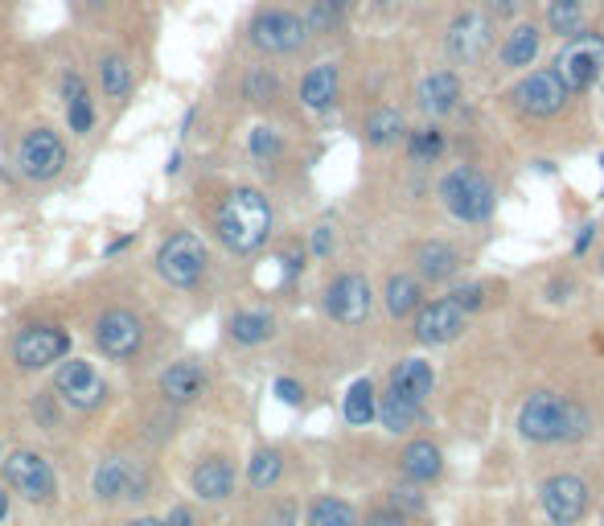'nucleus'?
Segmentation results:
<instances>
[{
  "instance_id": "f704fd0d",
  "label": "nucleus",
  "mask_w": 604,
  "mask_h": 526,
  "mask_svg": "<svg viewBox=\"0 0 604 526\" xmlns=\"http://www.w3.org/2000/svg\"><path fill=\"white\" fill-rule=\"evenodd\" d=\"M309 526H358V514L341 498H317L309 506Z\"/></svg>"
},
{
  "instance_id": "de8ad7c7",
  "label": "nucleus",
  "mask_w": 604,
  "mask_h": 526,
  "mask_svg": "<svg viewBox=\"0 0 604 526\" xmlns=\"http://www.w3.org/2000/svg\"><path fill=\"white\" fill-rule=\"evenodd\" d=\"M9 514H13V494L0 486V526L9 523Z\"/></svg>"
},
{
  "instance_id": "412c9836",
  "label": "nucleus",
  "mask_w": 604,
  "mask_h": 526,
  "mask_svg": "<svg viewBox=\"0 0 604 526\" xmlns=\"http://www.w3.org/2000/svg\"><path fill=\"white\" fill-rule=\"evenodd\" d=\"M543 50V26L535 21H518V26L497 41V67L502 70H526Z\"/></svg>"
},
{
  "instance_id": "4be33fe9",
  "label": "nucleus",
  "mask_w": 604,
  "mask_h": 526,
  "mask_svg": "<svg viewBox=\"0 0 604 526\" xmlns=\"http://www.w3.org/2000/svg\"><path fill=\"white\" fill-rule=\"evenodd\" d=\"M341 95V67L337 62H317V67L300 79V103L309 111H329Z\"/></svg>"
},
{
  "instance_id": "39448f33",
  "label": "nucleus",
  "mask_w": 604,
  "mask_h": 526,
  "mask_svg": "<svg viewBox=\"0 0 604 526\" xmlns=\"http://www.w3.org/2000/svg\"><path fill=\"white\" fill-rule=\"evenodd\" d=\"M91 494L103 506H123V502H145L152 494V473L136 457H103L91 473Z\"/></svg>"
},
{
  "instance_id": "4468645a",
  "label": "nucleus",
  "mask_w": 604,
  "mask_h": 526,
  "mask_svg": "<svg viewBox=\"0 0 604 526\" xmlns=\"http://www.w3.org/2000/svg\"><path fill=\"white\" fill-rule=\"evenodd\" d=\"M17 165L29 181H55L67 169V145L55 128H29L21 149H17Z\"/></svg>"
},
{
  "instance_id": "c85d7f7f",
  "label": "nucleus",
  "mask_w": 604,
  "mask_h": 526,
  "mask_svg": "<svg viewBox=\"0 0 604 526\" xmlns=\"http://www.w3.org/2000/svg\"><path fill=\"white\" fill-rule=\"evenodd\" d=\"M403 477H412V482H432L436 473H440V448L432 445V440H416V445L403 448Z\"/></svg>"
},
{
  "instance_id": "a19ab883",
  "label": "nucleus",
  "mask_w": 604,
  "mask_h": 526,
  "mask_svg": "<svg viewBox=\"0 0 604 526\" xmlns=\"http://www.w3.org/2000/svg\"><path fill=\"white\" fill-rule=\"evenodd\" d=\"M453 300H457L461 309H477V305L485 300V292L477 288V284H465V288H457V292H453Z\"/></svg>"
},
{
  "instance_id": "09e8293b",
  "label": "nucleus",
  "mask_w": 604,
  "mask_h": 526,
  "mask_svg": "<svg viewBox=\"0 0 604 526\" xmlns=\"http://www.w3.org/2000/svg\"><path fill=\"white\" fill-rule=\"evenodd\" d=\"M271 526H293V506H280V510L271 514Z\"/></svg>"
},
{
  "instance_id": "bb28decb",
  "label": "nucleus",
  "mask_w": 604,
  "mask_h": 526,
  "mask_svg": "<svg viewBox=\"0 0 604 526\" xmlns=\"http://www.w3.org/2000/svg\"><path fill=\"white\" fill-rule=\"evenodd\" d=\"M390 391L407 395V399H416V404H424L432 395V370L428 363H419V358H407V363H399L395 370H390Z\"/></svg>"
},
{
  "instance_id": "9b49d317",
  "label": "nucleus",
  "mask_w": 604,
  "mask_h": 526,
  "mask_svg": "<svg viewBox=\"0 0 604 526\" xmlns=\"http://www.w3.org/2000/svg\"><path fill=\"white\" fill-rule=\"evenodd\" d=\"M95 350L103 354L108 363H132L136 354L145 350V321L128 309H108L95 321Z\"/></svg>"
},
{
  "instance_id": "c9c22d12",
  "label": "nucleus",
  "mask_w": 604,
  "mask_h": 526,
  "mask_svg": "<svg viewBox=\"0 0 604 526\" xmlns=\"http://www.w3.org/2000/svg\"><path fill=\"white\" fill-rule=\"evenodd\" d=\"M407 152H412V161H419V165L440 161L444 132H440V128H419V132H407Z\"/></svg>"
},
{
  "instance_id": "473e14b6",
  "label": "nucleus",
  "mask_w": 604,
  "mask_h": 526,
  "mask_svg": "<svg viewBox=\"0 0 604 526\" xmlns=\"http://www.w3.org/2000/svg\"><path fill=\"white\" fill-rule=\"evenodd\" d=\"M375 383L370 378H358L354 387L346 391V419L354 424V428H366L370 419H375Z\"/></svg>"
},
{
  "instance_id": "72a5a7b5",
  "label": "nucleus",
  "mask_w": 604,
  "mask_h": 526,
  "mask_svg": "<svg viewBox=\"0 0 604 526\" xmlns=\"http://www.w3.org/2000/svg\"><path fill=\"white\" fill-rule=\"evenodd\" d=\"M280 473H284L280 448H256V457L247 465V482H251V489H271L280 482Z\"/></svg>"
},
{
  "instance_id": "8fccbe9b",
  "label": "nucleus",
  "mask_w": 604,
  "mask_h": 526,
  "mask_svg": "<svg viewBox=\"0 0 604 526\" xmlns=\"http://www.w3.org/2000/svg\"><path fill=\"white\" fill-rule=\"evenodd\" d=\"M592 230H596V227H584V235H580V239H576V256H584V251H588V244H592Z\"/></svg>"
},
{
  "instance_id": "9d476101",
  "label": "nucleus",
  "mask_w": 604,
  "mask_h": 526,
  "mask_svg": "<svg viewBox=\"0 0 604 526\" xmlns=\"http://www.w3.org/2000/svg\"><path fill=\"white\" fill-rule=\"evenodd\" d=\"M55 399L58 404L75 407V411H99V407L108 404V378L95 370V363H87V358H62L55 370Z\"/></svg>"
},
{
  "instance_id": "c03bdc74",
  "label": "nucleus",
  "mask_w": 604,
  "mask_h": 526,
  "mask_svg": "<svg viewBox=\"0 0 604 526\" xmlns=\"http://www.w3.org/2000/svg\"><path fill=\"white\" fill-rule=\"evenodd\" d=\"M165 526H198V518H194V510L189 506H174V510L161 518Z\"/></svg>"
},
{
  "instance_id": "20e7f679",
  "label": "nucleus",
  "mask_w": 604,
  "mask_h": 526,
  "mask_svg": "<svg viewBox=\"0 0 604 526\" xmlns=\"http://www.w3.org/2000/svg\"><path fill=\"white\" fill-rule=\"evenodd\" d=\"M0 469H4V489L29 502V506H55L58 502L55 465L33 448H13L9 457L0 460Z\"/></svg>"
},
{
  "instance_id": "aec40b11",
  "label": "nucleus",
  "mask_w": 604,
  "mask_h": 526,
  "mask_svg": "<svg viewBox=\"0 0 604 526\" xmlns=\"http://www.w3.org/2000/svg\"><path fill=\"white\" fill-rule=\"evenodd\" d=\"M157 391H161L165 404L186 407L194 404L201 391H206V366L194 363V358H181V363H169L157 378Z\"/></svg>"
},
{
  "instance_id": "b1692460",
  "label": "nucleus",
  "mask_w": 604,
  "mask_h": 526,
  "mask_svg": "<svg viewBox=\"0 0 604 526\" xmlns=\"http://www.w3.org/2000/svg\"><path fill=\"white\" fill-rule=\"evenodd\" d=\"M227 334L235 346H264L276 334V317L264 309H242L227 321Z\"/></svg>"
},
{
  "instance_id": "6e6552de",
  "label": "nucleus",
  "mask_w": 604,
  "mask_h": 526,
  "mask_svg": "<svg viewBox=\"0 0 604 526\" xmlns=\"http://www.w3.org/2000/svg\"><path fill=\"white\" fill-rule=\"evenodd\" d=\"M551 70L564 79V87L572 95L592 91V87L604 79V33L584 29L576 38H567L564 50L555 54V67Z\"/></svg>"
},
{
  "instance_id": "79ce46f5",
  "label": "nucleus",
  "mask_w": 604,
  "mask_h": 526,
  "mask_svg": "<svg viewBox=\"0 0 604 526\" xmlns=\"http://www.w3.org/2000/svg\"><path fill=\"white\" fill-rule=\"evenodd\" d=\"M390 506H395V510H424V498H419L416 489H395Z\"/></svg>"
},
{
  "instance_id": "ea45409f",
  "label": "nucleus",
  "mask_w": 604,
  "mask_h": 526,
  "mask_svg": "<svg viewBox=\"0 0 604 526\" xmlns=\"http://www.w3.org/2000/svg\"><path fill=\"white\" fill-rule=\"evenodd\" d=\"M482 9L494 21H518V17L531 9V0H482Z\"/></svg>"
},
{
  "instance_id": "37998d69",
  "label": "nucleus",
  "mask_w": 604,
  "mask_h": 526,
  "mask_svg": "<svg viewBox=\"0 0 604 526\" xmlns=\"http://www.w3.org/2000/svg\"><path fill=\"white\" fill-rule=\"evenodd\" d=\"M366 526H407V518H403L395 506H387V510H375L370 518H366Z\"/></svg>"
},
{
  "instance_id": "f257e3e1",
  "label": "nucleus",
  "mask_w": 604,
  "mask_h": 526,
  "mask_svg": "<svg viewBox=\"0 0 604 526\" xmlns=\"http://www.w3.org/2000/svg\"><path fill=\"white\" fill-rule=\"evenodd\" d=\"M215 230L218 239L235 251V256H251L259 247L268 244L271 235V202L259 193V189H230L227 202L218 206L215 215Z\"/></svg>"
},
{
  "instance_id": "864d4df0",
  "label": "nucleus",
  "mask_w": 604,
  "mask_h": 526,
  "mask_svg": "<svg viewBox=\"0 0 604 526\" xmlns=\"http://www.w3.org/2000/svg\"><path fill=\"white\" fill-rule=\"evenodd\" d=\"M0 457H4V445H0Z\"/></svg>"
},
{
  "instance_id": "f03ea898",
  "label": "nucleus",
  "mask_w": 604,
  "mask_h": 526,
  "mask_svg": "<svg viewBox=\"0 0 604 526\" xmlns=\"http://www.w3.org/2000/svg\"><path fill=\"white\" fill-rule=\"evenodd\" d=\"M518 433L535 445H555V440H576L584 436V411L576 404H567L564 395L538 391L531 395L518 411Z\"/></svg>"
},
{
  "instance_id": "6ab92c4d",
  "label": "nucleus",
  "mask_w": 604,
  "mask_h": 526,
  "mask_svg": "<svg viewBox=\"0 0 604 526\" xmlns=\"http://www.w3.org/2000/svg\"><path fill=\"white\" fill-rule=\"evenodd\" d=\"M416 103L432 120L453 116L461 103V75L453 67H440V70H432V75H424V82H419V91H416Z\"/></svg>"
},
{
  "instance_id": "0eeeda50",
  "label": "nucleus",
  "mask_w": 604,
  "mask_h": 526,
  "mask_svg": "<svg viewBox=\"0 0 604 526\" xmlns=\"http://www.w3.org/2000/svg\"><path fill=\"white\" fill-rule=\"evenodd\" d=\"M206 271H210V247L201 244L194 230H177L161 244L157 251V276H161L169 288H198L206 280Z\"/></svg>"
},
{
  "instance_id": "2f4dec72",
  "label": "nucleus",
  "mask_w": 604,
  "mask_h": 526,
  "mask_svg": "<svg viewBox=\"0 0 604 526\" xmlns=\"http://www.w3.org/2000/svg\"><path fill=\"white\" fill-rule=\"evenodd\" d=\"M419 297H424V288H419L416 276H390L387 280V309L390 317H412L419 309Z\"/></svg>"
},
{
  "instance_id": "393cba45",
  "label": "nucleus",
  "mask_w": 604,
  "mask_h": 526,
  "mask_svg": "<svg viewBox=\"0 0 604 526\" xmlns=\"http://www.w3.org/2000/svg\"><path fill=\"white\" fill-rule=\"evenodd\" d=\"M375 419H383V428H387V433H412V428H416V419H419V404L387 387L383 399H375Z\"/></svg>"
},
{
  "instance_id": "f8f14e48",
  "label": "nucleus",
  "mask_w": 604,
  "mask_h": 526,
  "mask_svg": "<svg viewBox=\"0 0 604 526\" xmlns=\"http://www.w3.org/2000/svg\"><path fill=\"white\" fill-rule=\"evenodd\" d=\"M70 358V334L62 325H26L13 338V363L21 370H50Z\"/></svg>"
},
{
  "instance_id": "423d86ee",
  "label": "nucleus",
  "mask_w": 604,
  "mask_h": 526,
  "mask_svg": "<svg viewBox=\"0 0 604 526\" xmlns=\"http://www.w3.org/2000/svg\"><path fill=\"white\" fill-rule=\"evenodd\" d=\"M494 17L485 13L482 4H469L461 9L448 26H444V58L453 67H477L489 50H494Z\"/></svg>"
},
{
  "instance_id": "1a4fd4ad",
  "label": "nucleus",
  "mask_w": 604,
  "mask_h": 526,
  "mask_svg": "<svg viewBox=\"0 0 604 526\" xmlns=\"http://www.w3.org/2000/svg\"><path fill=\"white\" fill-rule=\"evenodd\" d=\"M506 99H511L514 111H523L526 120H555V116L567 108L572 91H567L564 79H560L555 70L543 67V70H531V75H523V79L514 82Z\"/></svg>"
},
{
  "instance_id": "c756f323",
  "label": "nucleus",
  "mask_w": 604,
  "mask_h": 526,
  "mask_svg": "<svg viewBox=\"0 0 604 526\" xmlns=\"http://www.w3.org/2000/svg\"><path fill=\"white\" fill-rule=\"evenodd\" d=\"M99 82H103V95H108V99H120L123 103L136 87V75H132V67H128V58L123 54L99 58Z\"/></svg>"
},
{
  "instance_id": "5701e85b",
  "label": "nucleus",
  "mask_w": 604,
  "mask_h": 526,
  "mask_svg": "<svg viewBox=\"0 0 604 526\" xmlns=\"http://www.w3.org/2000/svg\"><path fill=\"white\" fill-rule=\"evenodd\" d=\"M62 95H67L70 132L87 136L95 128V108H91V95H87V82H82L79 70H67V79H62Z\"/></svg>"
},
{
  "instance_id": "4c0bfd02",
  "label": "nucleus",
  "mask_w": 604,
  "mask_h": 526,
  "mask_svg": "<svg viewBox=\"0 0 604 526\" xmlns=\"http://www.w3.org/2000/svg\"><path fill=\"white\" fill-rule=\"evenodd\" d=\"M341 21H346V17L337 13L329 0H313L309 13H305V29H309V38H325V33H334Z\"/></svg>"
},
{
  "instance_id": "7ed1b4c3",
  "label": "nucleus",
  "mask_w": 604,
  "mask_h": 526,
  "mask_svg": "<svg viewBox=\"0 0 604 526\" xmlns=\"http://www.w3.org/2000/svg\"><path fill=\"white\" fill-rule=\"evenodd\" d=\"M440 202L444 210L461 222H485V218L494 215V181L482 173V169H473V165H457V169H448L440 177Z\"/></svg>"
},
{
  "instance_id": "a211bd4d",
  "label": "nucleus",
  "mask_w": 604,
  "mask_h": 526,
  "mask_svg": "<svg viewBox=\"0 0 604 526\" xmlns=\"http://www.w3.org/2000/svg\"><path fill=\"white\" fill-rule=\"evenodd\" d=\"M461 329H465V309H461L453 297L432 300L416 317V338L424 341V346H444V341L457 338Z\"/></svg>"
},
{
  "instance_id": "7c9ffc66",
  "label": "nucleus",
  "mask_w": 604,
  "mask_h": 526,
  "mask_svg": "<svg viewBox=\"0 0 604 526\" xmlns=\"http://www.w3.org/2000/svg\"><path fill=\"white\" fill-rule=\"evenodd\" d=\"M363 132L375 149H387V145H395V140L407 136V123H403V116L395 108H375L370 116H366Z\"/></svg>"
},
{
  "instance_id": "58836bf2",
  "label": "nucleus",
  "mask_w": 604,
  "mask_h": 526,
  "mask_svg": "<svg viewBox=\"0 0 604 526\" xmlns=\"http://www.w3.org/2000/svg\"><path fill=\"white\" fill-rule=\"evenodd\" d=\"M280 152H284L280 132H271V128H256V132H251V157H256V161H276Z\"/></svg>"
},
{
  "instance_id": "a878e982",
  "label": "nucleus",
  "mask_w": 604,
  "mask_h": 526,
  "mask_svg": "<svg viewBox=\"0 0 604 526\" xmlns=\"http://www.w3.org/2000/svg\"><path fill=\"white\" fill-rule=\"evenodd\" d=\"M588 29V0H547V33L576 38Z\"/></svg>"
},
{
  "instance_id": "2eb2a0df",
  "label": "nucleus",
  "mask_w": 604,
  "mask_h": 526,
  "mask_svg": "<svg viewBox=\"0 0 604 526\" xmlns=\"http://www.w3.org/2000/svg\"><path fill=\"white\" fill-rule=\"evenodd\" d=\"M325 309L337 325H358L370 312V284L363 271H341L329 288H325Z\"/></svg>"
},
{
  "instance_id": "ddd939ff",
  "label": "nucleus",
  "mask_w": 604,
  "mask_h": 526,
  "mask_svg": "<svg viewBox=\"0 0 604 526\" xmlns=\"http://www.w3.org/2000/svg\"><path fill=\"white\" fill-rule=\"evenodd\" d=\"M309 41V29H305V17L293 13V9H264L251 21V46L264 50V54H296L300 46Z\"/></svg>"
},
{
  "instance_id": "f3484780",
  "label": "nucleus",
  "mask_w": 604,
  "mask_h": 526,
  "mask_svg": "<svg viewBox=\"0 0 604 526\" xmlns=\"http://www.w3.org/2000/svg\"><path fill=\"white\" fill-rule=\"evenodd\" d=\"M235 482H239V473L230 465V457L222 453H210V457H201L189 473V489H194V498L201 502H227L235 494Z\"/></svg>"
},
{
  "instance_id": "a18cd8bd",
  "label": "nucleus",
  "mask_w": 604,
  "mask_h": 526,
  "mask_svg": "<svg viewBox=\"0 0 604 526\" xmlns=\"http://www.w3.org/2000/svg\"><path fill=\"white\" fill-rule=\"evenodd\" d=\"M276 395H280L284 404H300V399H305L300 383H293V378H280V383H276Z\"/></svg>"
},
{
  "instance_id": "3c124183",
  "label": "nucleus",
  "mask_w": 604,
  "mask_h": 526,
  "mask_svg": "<svg viewBox=\"0 0 604 526\" xmlns=\"http://www.w3.org/2000/svg\"><path fill=\"white\" fill-rule=\"evenodd\" d=\"M128 526H165L161 518H152V514H140V518H132Z\"/></svg>"
},
{
  "instance_id": "e433bc0d",
  "label": "nucleus",
  "mask_w": 604,
  "mask_h": 526,
  "mask_svg": "<svg viewBox=\"0 0 604 526\" xmlns=\"http://www.w3.org/2000/svg\"><path fill=\"white\" fill-rule=\"evenodd\" d=\"M242 95H247L251 103H276V99H280V79H276L268 67H256L242 79Z\"/></svg>"
},
{
  "instance_id": "dca6fc26",
  "label": "nucleus",
  "mask_w": 604,
  "mask_h": 526,
  "mask_svg": "<svg viewBox=\"0 0 604 526\" xmlns=\"http://www.w3.org/2000/svg\"><path fill=\"white\" fill-rule=\"evenodd\" d=\"M543 510L555 526H576L588 510V486L580 477H551L543 486Z\"/></svg>"
},
{
  "instance_id": "49530a36",
  "label": "nucleus",
  "mask_w": 604,
  "mask_h": 526,
  "mask_svg": "<svg viewBox=\"0 0 604 526\" xmlns=\"http://www.w3.org/2000/svg\"><path fill=\"white\" fill-rule=\"evenodd\" d=\"M329 247H334V235H329V227L313 230V251H317V256H329Z\"/></svg>"
},
{
  "instance_id": "cd10ccee",
  "label": "nucleus",
  "mask_w": 604,
  "mask_h": 526,
  "mask_svg": "<svg viewBox=\"0 0 604 526\" xmlns=\"http://www.w3.org/2000/svg\"><path fill=\"white\" fill-rule=\"evenodd\" d=\"M416 268L424 280H448L457 271V247L448 244H419L416 247Z\"/></svg>"
},
{
  "instance_id": "603ef678",
  "label": "nucleus",
  "mask_w": 604,
  "mask_h": 526,
  "mask_svg": "<svg viewBox=\"0 0 604 526\" xmlns=\"http://www.w3.org/2000/svg\"><path fill=\"white\" fill-rule=\"evenodd\" d=\"M165 169H169V173H181V152H174V157H169V165H165Z\"/></svg>"
}]
</instances>
